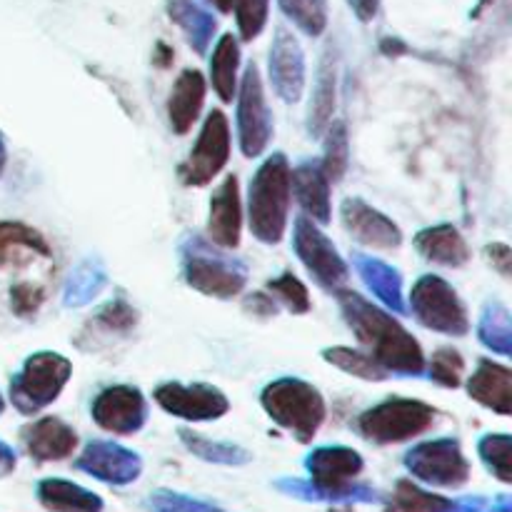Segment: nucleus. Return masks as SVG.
<instances>
[{
    "label": "nucleus",
    "instance_id": "obj_1",
    "mask_svg": "<svg viewBox=\"0 0 512 512\" xmlns=\"http://www.w3.org/2000/svg\"><path fill=\"white\" fill-rule=\"evenodd\" d=\"M333 295L338 298L345 323L350 325L358 343L368 348L370 358L378 360L388 373L408 375V378L425 373L423 348L388 310L373 305L355 290L340 288Z\"/></svg>",
    "mask_w": 512,
    "mask_h": 512
},
{
    "label": "nucleus",
    "instance_id": "obj_2",
    "mask_svg": "<svg viewBox=\"0 0 512 512\" xmlns=\"http://www.w3.org/2000/svg\"><path fill=\"white\" fill-rule=\"evenodd\" d=\"M290 163L283 153H273L250 180L248 220L255 238L278 245L288 228L290 213Z\"/></svg>",
    "mask_w": 512,
    "mask_h": 512
},
{
    "label": "nucleus",
    "instance_id": "obj_3",
    "mask_svg": "<svg viewBox=\"0 0 512 512\" xmlns=\"http://www.w3.org/2000/svg\"><path fill=\"white\" fill-rule=\"evenodd\" d=\"M183 253V275L185 283L208 298L230 300L240 295L248 283V268L233 255L213 250L210 240L188 235L180 245Z\"/></svg>",
    "mask_w": 512,
    "mask_h": 512
},
{
    "label": "nucleus",
    "instance_id": "obj_4",
    "mask_svg": "<svg viewBox=\"0 0 512 512\" xmlns=\"http://www.w3.org/2000/svg\"><path fill=\"white\" fill-rule=\"evenodd\" d=\"M270 420L293 433L300 443H310L325 420V400L318 388L300 378H278L260 395Z\"/></svg>",
    "mask_w": 512,
    "mask_h": 512
},
{
    "label": "nucleus",
    "instance_id": "obj_5",
    "mask_svg": "<svg viewBox=\"0 0 512 512\" xmlns=\"http://www.w3.org/2000/svg\"><path fill=\"white\" fill-rule=\"evenodd\" d=\"M73 375V365L60 353H35L10 380V403L18 413L35 415L53 405Z\"/></svg>",
    "mask_w": 512,
    "mask_h": 512
},
{
    "label": "nucleus",
    "instance_id": "obj_6",
    "mask_svg": "<svg viewBox=\"0 0 512 512\" xmlns=\"http://www.w3.org/2000/svg\"><path fill=\"white\" fill-rule=\"evenodd\" d=\"M438 410L423 400L388 398L358 418V430L365 440L378 445L405 443L433 428Z\"/></svg>",
    "mask_w": 512,
    "mask_h": 512
},
{
    "label": "nucleus",
    "instance_id": "obj_7",
    "mask_svg": "<svg viewBox=\"0 0 512 512\" xmlns=\"http://www.w3.org/2000/svg\"><path fill=\"white\" fill-rule=\"evenodd\" d=\"M410 310L428 330L463 338L470 333L468 310L453 285L440 275H423L410 293Z\"/></svg>",
    "mask_w": 512,
    "mask_h": 512
},
{
    "label": "nucleus",
    "instance_id": "obj_8",
    "mask_svg": "<svg viewBox=\"0 0 512 512\" xmlns=\"http://www.w3.org/2000/svg\"><path fill=\"white\" fill-rule=\"evenodd\" d=\"M293 248L298 253L300 263L308 268L313 275L315 283L328 293H338L350 278V268L333 245V240L310 220L308 215H300L295 220V233H293Z\"/></svg>",
    "mask_w": 512,
    "mask_h": 512
},
{
    "label": "nucleus",
    "instance_id": "obj_9",
    "mask_svg": "<svg viewBox=\"0 0 512 512\" xmlns=\"http://www.w3.org/2000/svg\"><path fill=\"white\" fill-rule=\"evenodd\" d=\"M273 130V113H270L268 100H265L260 68L258 63H248L238 93V135L245 158L263 155L268 150L270 138H273Z\"/></svg>",
    "mask_w": 512,
    "mask_h": 512
},
{
    "label": "nucleus",
    "instance_id": "obj_10",
    "mask_svg": "<svg viewBox=\"0 0 512 512\" xmlns=\"http://www.w3.org/2000/svg\"><path fill=\"white\" fill-rule=\"evenodd\" d=\"M230 158V125L223 110H213L205 118L203 130L198 135V143L190 150L188 160L180 163L178 175L190 188H203L208 185L220 170L228 165Z\"/></svg>",
    "mask_w": 512,
    "mask_h": 512
},
{
    "label": "nucleus",
    "instance_id": "obj_11",
    "mask_svg": "<svg viewBox=\"0 0 512 512\" xmlns=\"http://www.w3.org/2000/svg\"><path fill=\"white\" fill-rule=\"evenodd\" d=\"M405 465L415 478L438 488H460L468 483L470 465L465 460L460 443L453 438L430 440L413 448L405 458Z\"/></svg>",
    "mask_w": 512,
    "mask_h": 512
},
{
    "label": "nucleus",
    "instance_id": "obj_12",
    "mask_svg": "<svg viewBox=\"0 0 512 512\" xmlns=\"http://www.w3.org/2000/svg\"><path fill=\"white\" fill-rule=\"evenodd\" d=\"M153 398L165 413L175 415V418L193 420V423L223 418L230 408L223 390L208 383H163L155 390Z\"/></svg>",
    "mask_w": 512,
    "mask_h": 512
},
{
    "label": "nucleus",
    "instance_id": "obj_13",
    "mask_svg": "<svg viewBox=\"0 0 512 512\" xmlns=\"http://www.w3.org/2000/svg\"><path fill=\"white\" fill-rule=\"evenodd\" d=\"M93 420L113 435L138 433L148 418V405L143 393L133 385H110L100 390L93 400Z\"/></svg>",
    "mask_w": 512,
    "mask_h": 512
},
{
    "label": "nucleus",
    "instance_id": "obj_14",
    "mask_svg": "<svg viewBox=\"0 0 512 512\" xmlns=\"http://www.w3.org/2000/svg\"><path fill=\"white\" fill-rule=\"evenodd\" d=\"M305 465H308L315 490L333 498L353 493V480L363 473V458L343 445L313 450Z\"/></svg>",
    "mask_w": 512,
    "mask_h": 512
},
{
    "label": "nucleus",
    "instance_id": "obj_15",
    "mask_svg": "<svg viewBox=\"0 0 512 512\" xmlns=\"http://www.w3.org/2000/svg\"><path fill=\"white\" fill-rule=\"evenodd\" d=\"M343 225L358 243L375 250H395L403 243V230L360 198H348L340 205Z\"/></svg>",
    "mask_w": 512,
    "mask_h": 512
},
{
    "label": "nucleus",
    "instance_id": "obj_16",
    "mask_svg": "<svg viewBox=\"0 0 512 512\" xmlns=\"http://www.w3.org/2000/svg\"><path fill=\"white\" fill-rule=\"evenodd\" d=\"M270 80L285 103H298L305 90V55L290 30H275L270 45Z\"/></svg>",
    "mask_w": 512,
    "mask_h": 512
},
{
    "label": "nucleus",
    "instance_id": "obj_17",
    "mask_svg": "<svg viewBox=\"0 0 512 512\" xmlns=\"http://www.w3.org/2000/svg\"><path fill=\"white\" fill-rule=\"evenodd\" d=\"M240 230H243L240 183L235 175H228L210 198L208 240L225 250H235L240 245Z\"/></svg>",
    "mask_w": 512,
    "mask_h": 512
},
{
    "label": "nucleus",
    "instance_id": "obj_18",
    "mask_svg": "<svg viewBox=\"0 0 512 512\" xmlns=\"http://www.w3.org/2000/svg\"><path fill=\"white\" fill-rule=\"evenodd\" d=\"M20 440H23L25 450L33 460L38 463H50V460H65L68 455H73L75 445H78V435L70 428L68 423H63L60 418H40L33 420L30 425H25L20 430Z\"/></svg>",
    "mask_w": 512,
    "mask_h": 512
},
{
    "label": "nucleus",
    "instance_id": "obj_19",
    "mask_svg": "<svg viewBox=\"0 0 512 512\" xmlns=\"http://www.w3.org/2000/svg\"><path fill=\"white\" fill-rule=\"evenodd\" d=\"M35 258H53V248L45 235L25 223L0 220V270H20Z\"/></svg>",
    "mask_w": 512,
    "mask_h": 512
},
{
    "label": "nucleus",
    "instance_id": "obj_20",
    "mask_svg": "<svg viewBox=\"0 0 512 512\" xmlns=\"http://www.w3.org/2000/svg\"><path fill=\"white\" fill-rule=\"evenodd\" d=\"M468 393L475 403L485 405L488 410H495L498 415L512 413V373L505 365L495 360L483 358L478 363V370L470 375Z\"/></svg>",
    "mask_w": 512,
    "mask_h": 512
},
{
    "label": "nucleus",
    "instance_id": "obj_21",
    "mask_svg": "<svg viewBox=\"0 0 512 512\" xmlns=\"http://www.w3.org/2000/svg\"><path fill=\"white\" fill-rule=\"evenodd\" d=\"M78 468L88 470L90 475L108 480V483H128V480L138 478L140 460L138 455L120 448V445L98 440V443H90L85 448L83 458L78 460Z\"/></svg>",
    "mask_w": 512,
    "mask_h": 512
},
{
    "label": "nucleus",
    "instance_id": "obj_22",
    "mask_svg": "<svg viewBox=\"0 0 512 512\" xmlns=\"http://www.w3.org/2000/svg\"><path fill=\"white\" fill-rule=\"evenodd\" d=\"M290 193H295L300 208L305 210L310 220L325 225L333 215L330 203V180L325 178L323 168L318 163H303L290 170Z\"/></svg>",
    "mask_w": 512,
    "mask_h": 512
},
{
    "label": "nucleus",
    "instance_id": "obj_23",
    "mask_svg": "<svg viewBox=\"0 0 512 512\" xmlns=\"http://www.w3.org/2000/svg\"><path fill=\"white\" fill-rule=\"evenodd\" d=\"M205 103V78L200 70H183L170 90L168 120L178 135H185L200 118Z\"/></svg>",
    "mask_w": 512,
    "mask_h": 512
},
{
    "label": "nucleus",
    "instance_id": "obj_24",
    "mask_svg": "<svg viewBox=\"0 0 512 512\" xmlns=\"http://www.w3.org/2000/svg\"><path fill=\"white\" fill-rule=\"evenodd\" d=\"M355 270L363 278V283L368 285L370 293L390 308L393 313L403 315L405 313V300H403V278H400L398 270L393 265H388L385 260L373 258V255L355 253L353 258Z\"/></svg>",
    "mask_w": 512,
    "mask_h": 512
},
{
    "label": "nucleus",
    "instance_id": "obj_25",
    "mask_svg": "<svg viewBox=\"0 0 512 512\" xmlns=\"http://www.w3.org/2000/svg\"><path fill=\"white\" fill-rule=\"evenodd\" d=\"M415 248L425 260L445 265V268H460L470 260V248L455 225H435L415 235Z\"/></svg>",
    "mask_w": 512,
    "mask_h": 512
},
{
    "label": "nucleus",
    "instance_id": "obj_26",
    "mask_svg": "<svg viewBox=\"0 0 512 512\" xmlns=\"http://www.w3.org/2000/svg\"><path fill=\"white\" fill-rule=\"evenodd\" d=\"M168 13L170 20H175L183 28L185 38L193 45L195 53H208V45L213 40L215 28H218V20H215L208 3L205 0H170Z\"/></svg>",
    "mask_w": 512,
    "mask_h": 512
},
{
    "label": "nucleus",
    "instance_id": "obj_27",
    "mask_svg": "<svg viewBox=\"0 0 512 512\" xmlns=\"http://www.w3.org/2000/svg\"><path fill=\"white\" fill-rule=\"evenodd\" d=\"M335 85H338V60L333 50H325V58L318 68V80L313 88V103H310L308 130L310 135H323L325 128L333 123L335 113Z\"/></svg>",
    "mask_w": 512,
    "mask_h": 512
},
{
    "label": "nucleus",
    "instance_id": "obj_28",
    "mask_svg": "<svg viewBox=\"0 0 512 512\" xmlns=\"http://www.w3.org/2000/svg\"><path fill=\"white\" fill-rule=\"evenodd\" d=\"M238 65H240V45L233 33H225L218 40L210 58V80L223 103H233L235 88H238Z\"/></svg>",
    "mask_w": 512,
    "mask_h": 512
},
{
    "label": "nucleus",
    "instance_id": "obj_29",
    "mask_svg": "<svg viewBox=\"0 0 512 512\" xmlns=\"http://www.w3.org/2000/svg\"><path fill=\"white\" fill-rule=\"evenodd\" d=\"M38 495L50 512H100L103 508L100 498L65 480H43Z\"/></svg>",
    "mask_w": 512,
    "mask_h": 512
},
{
    "label": "nucleus",
    "instance_id": "obj_30",
    "mask_svg": "<svg viewBox=\"0 0 512 512\" xmlns=\"http://www.w3.org/2000/svg\"><path fill=\"white\" fill-rule=\"evenodd\" d=\"M323 358L328 360L333 368L343 370V373L355 375L360 380H368V383H383L388 380V370L378 363L375 358H370L368 353H360V350L345 348V345H335V348H325Z\"/></svg>",
    "mask_w": 512,
    "mask_h": 512
},
{
    "label": "nucleus",
    "instance_id": "obj_31",
    "mask_svg": "<svg viewBox=\"0 0 512 512\" xmlns=\"http://www.w3.org/2000/svg\"><path fill=\"white\" fill-rule=\"evenodd\" d=\"M480 343L490 348L493 353L510 355L512 353V323L510 313L505 305L488 303L483 310V318L478 323Z\"/></svg>",
    "mask_w": 512,
    "mask_h": 512
},
{
    "label": "nucleus",
    "instance_id": "obj_32",
    "mask_svg": "<svg viewBox=\"0 0 512 512\" xmlns=\"http://www.w3.org/2000/svg\"><path fill=\"white\" fill-rule=\"evenodd\" d=\"M325 135H328V138H325V158L323 163H320V168H323L325 178H328L330 183H338V180H343L350 163L348 125H345L343 120H335V123H330L328 128H325Z\"/></svg>",
    "mask_w": 512,
    "mask_h": 512
},
{
    "label": "nucleus",
    "instance_id": "obj_33",
    "mask_svg": "<svg viewBox=\"0 0 512 512\" xmlns=\"http://www.w3.org/2000/svg\"><path fill=\"white\" fill-rule=\"evenodd\" d=\"M453 503L440 495L425 493L418 485H413L410 480H400L395 485V493L390 498L388 512H450Z\"/></svg>",
    "mask_w": 512,
    "mask_h": 512
},
{
    "label": "nucleus",
    "instance_id": "obj_34",
    "mask_svg": "<svg viewBox=\"0 0 512 512\" xmlns=\"http://www.w3.org/2000/svg\"><path fill=\"white\" fill-rule=\"evenodd\" d=\"M283 13L310 38H318L328 25V0H278Z\"/></svg>",
    "mask_w": 512,
    "mask_h": 512
},
{
    "label": "nucleus",
    "instance_id": "obj_35",
    "mask_svg": "<svg viewBox=\"0 0 512 512\" xmlns=\"http://www.w3.org/2000/svg\"><path fill=\"white\" fill-rule=\"evenodd\" d=\"M105 285V273L100 268H95L93 263H83L68 280V288H65V305H78L90 303L95 298V293H100V288Z\"/></svg>",
    "mask_w": 512,
    "mask_h": 512
},
{
    "label": "nucleus",
    "instance_id": "obj_36",
    "mask_svg": "<svg viewBox=\"0 0 512 512\" xmlns=\"http://www.w3.org/2000/svg\"><path fill=\"white\" fill-rule=\"evenodd\" d=\"M135 323H138V313L133 310V305L118 298L98 310V315L90 320V328L100 330L105 335H125L135 328Z\"/></svg>",
    "mask_w": 512,
    "mask_h": 512
},
{
    "label": "nucleus",
    "instance_id": "obj_37",
    "mask_svg": "<svg viewBox=\"0 0 512 512\" xmlns=\"http://www.w3.org/2000/svg\"><path fill=\"white\" fill-rule=\"evenodd\" d=\"M430 378L435 380L443 388H460L463 385L465 375V360L463 355L455 348H440L435 350L433 358H430Z\"/></svg>",
    "mask_w": 512,
    "mask_h": 512
},
{
    "label": "nucleus",
    "instance_id": "obj_38",
    "mask_svg": "<svg viewBox=\"0 0 512 512\" xmlns=\"http://www.w3.org/2000/svg\"><path fill=\"white\" fill-rule=\"evenodd\" d=\"M268 290L273 293V298H278L280 303L290 310V313L303 315L313 308V305H310L308 288H305L303 280L295 278L293 273H283L280 278L270 280Z\"/></svg>",
    "mask_w": 512,
    "mask_h": 512
},
{
    "label": "nucleus",
    "instance_id": "obj_39",
    "mask_svg": "<svg viewBox=\"0 0 512 512\" xmlns=\"http://www.w3.org/2000/svg\"><path fill=\"white\" fill-rule=\"evenodd\" d=\"M510 448H512L510 435H488V438L480 440V455H483L488 468L493 470L503 483H510L512 480Z\"/></svg>",
    "mask_w": 512,
    "mask_h": 512
},
{
    "label": "nucleus",
    "instance_id": "obj_40",
    "mask_svg": "<svg viewBox=\"0 0 512 512\" xmlns=\"http://www.w3.org/2000/svg\"><path fill=\"white\" fill-rule=\"evenodd\" d=\"M235 18L243 40H253L263 33L268 23V5L270 0H233Z\"/></svg>",
    "mask_w": 512,
    "mask_h": 512
},
{
    "label": "nucleus",
    "instance_id": "obj_41",
    "mask_svg": "<svg viewBox=\"0 0 512 512\" xmlns=\"http://www.w3.org/2000/svg\"><path fill=\"white\" fill-rule=\"evenodd\" d=\"M180 438H183V443L188 445L193 453H198L200 458L218 460V463H240V460H245V453L240 448H233V445L210 443V440L200 438L198 433H190V430H180Z\"/></svg>",
    "mask_w": 512,
    "mask_h": 512
},
{
    "label": "nucleus",
    "instance_id": "obj_42",
    "mask_svg": "<svg viewBox=\"0 0 512 512\" xmlns=\"http://www.w3.org/2000/svg\"><path fill=\"white\" fill-rule=\"evenodd\" d=\"M43 300H45L43 285H35V283H28V280H23V283H15L13 288H10V308H13V313L20 315V318H30V315L38 313Z\"/></svg>",
    "mask_w": 512,
    "mask_h": 512
},
{
    "label": "nucleus",
    "instance_id": "obj_43",
    "mask_svg": "<svg viewBox=\"0 0 512 512\" xmlns=\"http://www.w3.org/2000/svg\"><path fill=\"white\" fill-rule=\"evenodd\" d=\"M245 310L258 315V318H275V315H278V303H275L273 295L253 293L245 298Z\"/></svg>",
    "mask_w": 512,
    "mask_h": 512
},
{
    "label": "nucleus",
    "instance_id": "obj_44",
    "mask_svg": "<svg viewBox=\"0 0 512 512\" xmlns=\"http://www.w3.org/2000/svg\"><path fill=\"white\" fill-rule=\"evenodd\" d=\"M485 255H488L490 263L495 265V268L500 270V275H505L508 278L510 275V260H512V250L508 248V245L503 243H493L485 248Z\"/></svg>",
    "mask_w": 512,
    "mask_h": 512
},
{
    "label": "nucleus",
    "instance_id": "obj_45",
    "mask_svg": "<svg viewBox=\"0 0 512 512\" xmlns=\"http://www.w3.org/2000/svg\"><path fill=\"white\" fill-rule=\"evenodd\" d=\"M350 8L355 10V15H358L363 23H368V20H373L375 15H378L380 0H350Z\"/></svg>",
    "mask_w": 512,
    "mask_h": 512
},
{
    "label": "nucleus",
    "instance_id": "obj_46",
    "mask_svg": "<svg viewBox=\"0 0 512 512\" xmlns=\"http://www.w3.org/2000/svg\"><path fill=\"white\" fill-rule=\"evenodd\" d=\"M153 60H155V65H160V68H168V65L173 63V48H168L165 43H158Z\"/></svg>",
    "mask_w": 512,
    "mask_h": 512
},
{
    "label": "nucleus",
    "instance_id": "obj_47",
    "mask_svg": "<svg viewBox=\"0 0 512 512\" xmlns=\"http://www.w3.org/2000/svg\"><path fill=\"white\" fill-rule=\"evenodd\" d=\"M15 468V455L13 450L5 443H0V473H8V470Z\"/></svg>",
    "mask_w": 512,
    "mask_h": 512
},
{
    "label": "nucleus",
    "instance_id": "obj_48",
    "mask_svg": "<svg viewBox=\"0 0 512 512\" xmlns=\"http://www.w3.org/2000/svg\"><path fill=\"white\" fill-rule=\"evenodd\" d=\"M5 163H8V150H5V140L3 135H0V175H3Z\"/></svg>",
    "mask_w": 512,
    "mask_h": 512
},
{
    "label": "nucleus",
    "instance_id": "obj_49",
    "mask_svg": "<svg viewBox=\"0 0 512 512\" xmlns=\"http://www.w3.org/2000/svg\"><path fill=\"white\" fill-rule=\"evenodd\" d=\"M215 5H218L220 10H225V13H228V10L233 8V0H215Z\"/></svg>",
    "mask_w": 512,
    "mask_h": 512
},
{
    "label": "nucleus",
    "instance_id": "obj_50",
    "mask_svg": "<svg viewBox=\"0 0 512 512\" xmlns=\"http://www.w3.org/2000/svg\"><path fill=\"white\" fill-rule=\"evenodd\" d=\"M3 410H5V400H3V395H0V415H3Z\"/></svg>",
    "mask_w": 512,
    "mask_h": 512
},
{
    "label": "nucleus",
    "instance_id": "obj_51",
    "mask_svg": "<svg viewBox=\"0 0 512 512\" xmlns=\"http://www.w3.org/2000/svg\"><path fill=\"white\" fill-rule=\"evenodd\" d=\"M330 512H348V510H330Z\"/></svg>",
    "mask_w": 512,
    "mask_h": 512
}]
</instances>
